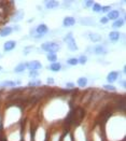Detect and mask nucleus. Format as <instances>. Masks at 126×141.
Instances as JSON below:
<instances>
[{"instance_id": "nucleus-1", "label": "nucleus", "mask_w": 126, "mask_h": 141, "mask_svg": "<svg viewBox=\"0 0 126 141\" xmlns=\"http://www.w3.org/2000/svg\"><path fill=\"white\" fill-rule=\"evenodd\" d=\"M42 50H44L49 53H52V54H55V52H57L59 50V45L55 43V42H45L42 44Z\"/></svg>"}, {"instance_id": "nucleus-2", "label": "nucleus", "mask_w": 126, "mask_h": 141, "mask_svg": "<svg viewBox=\"0 0 126 141\" xmlns=\"http://www.w3.org/2000/svg\"><path fill=\"white\" fill-rule=\"evenodd\" d=\"M65 41H66V42H67V44H68V48H69L71 51H73V52H75V51H77V50H78L77 43H76L75 39H73V37H72L71 32H70V34H68V35L66 36Z\"/></svg>"}, {"instance_id": "nucleus-3", "label": "nucleus", "mask_w": 126, "mask_h": 141, "mask_svg": "<svg viewBox=\"0 0 126 141\" xmlns=\"http://www.w3.org/2000/svg\"><path fill=\"white\" fill-rule=\"evenodd\" d=\"M84 116V110L82 108H78L75 110V124H79Z\"/></svg>"}, {"instance_id": "nucleus-4", "label": "nucleus", "mask_w": 126, "mask_h": 141, "mask_svg": "<svg viewBox=\"0 0 126 141\" xmlns=\"http://www.w3.org/2000/svg\"><path fill=\"white\" fill-rule=\"evenodd\" d=\"M27 68H29L30 70H37L38 71L40 68H42V65H41V62L38 61V60H33V61H30L27 64Z\"/></svg>"}, {"instance_id": "nucleus-5", "label": "nucleus", "mask_w": 126, "mask_h": 141, "mask_svg": "<svg viewBox=\"0 0 126 141\" xmlns=\"http://www.w3.org/2000/svg\"><path fill=\"white\" fill-rule=\"evenodd\" d=\"M118 77H119V72L117 71H112V72H110V73L108 74L107 77V81L109 83H113L118 80Z\"/></svg>"}, {"instance_id": "nucleus-6", "label": "nucleus", "mask_w": 126, "mask_h": 141, "mask_svg": "<svg viewBox=\"0 0 126 141\" xmlns=\"http://www.w3.org/2000/svg\"><path fill=\"white\" fill-rule=\"evenodd\" d=\"M94 53L97 55H104V54H107V50L102 45H97L94 48Z\"/></svg>"}, {"instance_id": "nucleus-7", "label": "nucleus", "mask_w": 126, "mask_h": 141, "mask_svg": "<svg viewBox=\"0 0 126 141\" xmlns=\"http://www.w3.org/2000/svg\"><path fill=\"white\" fill-rule=\"evenodd\" d=\"M15 46H16V42H15V41H8V42L4 43L3 49H4V51L9 52V51H12Z\"/></svg>"}, {"instance_id": "nucleus-8", "label": "nucleus", "mask_w": 126, "mask_h": 141, "mask_svg": "<svg viewBox=\"0 0 126 141\" xmlns=\"http://www.w3.org/2000/svg\"><path fill=\"white\" fill-rule=\"evenodd\" d=\"M76 24V19L72 16H67L64 19V26L65 27H70V26H73Z\"/></svg>"}, {"instance_id": "nucleus-9", "label": "nucleus", "mask_w": 126, "mask_h": 141, "mask_svg": "<svg viewBox=\"0 0 126 141\" xmlns=\"http://www.w3.org/2000/svg\"><path fill=\"white\" fill-rule=\"evenodd\" d=\"M120 16V12L117 11V10H113V11H110L108 13V19H118Z\"/></svg>"}, {"instance_id": "nucleus-10", "label": "nucleus", "mask_w": 126, "mask_h": 141, "mask_svg": "<svg viewBox=\"0 0 126 141\" xmlns=\"http://www.w3.org/2000/svg\"><path fill=\"white\" fill-rule=\"evenodd\" d=\"M26 68H27V64H26V62H22V64H18L16 67H15L14 71L16 72V73H20V72L25 71Z\"/></svg>"}, {"instance_id": "nucleus-11", "label": "nucleus", "mask_w": 126, "mask_h": 141, "mask_svg": "<svg viewBox=\"0 0 126 141\" xmlns=\"http://www.w3.org/2000/svg\"><path fill=\"white\" fill-rule=\"evenodd\" d=\"M109 39L111 41H113V42H117V41L120 39V32H118V31H112V32H110Z\"/></svg>"}, {"instance_id": "nucleus-12", "label": "nucleus", "mask_w": 126, "mask_h": 141, "mask_svg": "<svg viewBox=\"0 0 126 141\" xmlns=\"http://www.w3.org/2000/svg\"><path fill=\"white\" fill-rule=\"evenodd\" d=\"M36 30L38 31V34H40V35H44L45 32H48V26L44 25V24H41L37 27Z\"/></svg>"}, {"instance_id": "nucleus-13", "label": "nucleus", "mask_w": 126, "mask_h": 141, "mask_svg": "<svg viewBox=\"0 0 126 141\" xmlns=\"http://www.w3.org/2000/svg\"><path fill=\"white\" fill-rule=\"evenodd\" d=\"M11 32H12L11 27H4L3 29H1V31H0V36H1V37H7V36L11 35Z\"/></svg>"}, {"instance_id": "nucleus-14", "label": "nucleus", "mask_w": 126, "mask_h": 141, "mask_svg": "<svg viewBox=\"0 0 126 141\" xmlns=\"http://www.w3.org/2000/svg\"><path fill=\"white\" fill-rule=\"evenodd\" d=\"M45 6L48 9H55L58 7V2L57 1H54V0H51V1H46L45 2Z\"/></svg>"}, {"instance_id": "nucleus-15", "label": "nucleus", "mask_w": 126, "mask_h": 141, "mask_svg": "<svg viewBox=\"0 0 126 141\" xmlns=\"http://www.w3.org/2000/svg\"><path fill=\"white\" fill-rule=\"evenodd\" d=\"M50 69L52 71H54V72H57V71H59L61 69V65L58 64V62H54V64H52L50 66Z\"/></svg>"}, {"instance_id": "nucleus-16", "label": "nucleus", "mask_w": 126, "mask_h": 141, "mask_svg": "<svg viewBox=\"0 0 126 141\" xmlns=\"http://www.w3.org/2000/svg\"><path fill=\"white\" fill-rule=\"evenodd\" d=\"M80 23H81L82 25H94V20H93L92 18L85 17V18H81V19H80Z\"/></svg>"}, {"instance_id": "nucleus-17", "label": "nucleus", "mask_w": 126, "mask_h": 141, "mask_svg": "<svg viewBox=\"0 0 126 141\" xmlns=\"http://www.w3.org/2000/svg\"><path fill=\"white\" fill-rule=\"evenodd\" d=\"M87 84V79L86 78H80V79L78 80V85L79 86H81V87H85Z\"/></svg>"}, {"instance_id": "nucleus-18", "label": "nucleus", "mask_w": 126, "mask_h": 141, "mask_svg": "<svg viewBox=\"0 0 126 141\" xmlns=\"http://www.w3.org/2000/svg\"><path fill=\"white\" fill-rule=\"evenodd\" d=\"M90 39L94 42H98V41L101 40V37L98 34H90Z\"/></svg>"}, {"instance_id": "nucleus-19", "label": "nucleus", "mask_w": 126, "mask_h": 141, "mask_svg": "<svg viewBox=\"0 0 126 141\" xmlns=\"http://www.w3.org/2000/svg\"><path fill=\"white\" fill-rule=\"evenodd\" d=\"M23 15H24L23 11H17L16 14H15V16L13 17V20H14V22H18V20H20L23 18Z\"/></svg>"}, {"instance_id": "nucleus-20", "label": "nucleus", "mask_w": 126, "mask_h": 141, "mask_svg": "<svg viewBox=\"0 0 126 141\" xmlns=\"http://www.w3.org/2000/svg\"><path fill=\"white\" fill-rule=\"evenodd\" d=\"M16 85V82L13 81H3L0 82V86H15Z\"/></svg>"}, {"instance_id": "nucleus-21", "label": "nucleus", "mask_w": 126, "mask_h": 141, "mask_svg": "<svg viewBox=\"0 0 126 141\" xmlns=\"http://www.w3.org/2000/svg\"><path fill=\"white\" fill-rule=\"evenodd\" d=\"M123 25H124V19H118V20H115L112 26L114 28H119V27H121V26H123Z\"/></svg>"}, {"instance_id": "nucleus-22", "label": "nucleus", "mask_w": 126, "mask_h": 141, "mask_svg": "<svg viewBox=\"0 0 126 141\" xmlns=\"http://www.w3.org/2000/svg\"><path fill=\"white\" fill-rule=\"evenodd\" d=\"M67 62H68V65H70V66H76L77 64H79L78 62V58H70V59H68L67 60Z\"/></svg>"}, {"instance_id": "nucleus-23", "label": "nucleus", "mask_w": 126, "mask_h": 141, "mask_svg": "<svg viewBox=\"0 0 126 141\" xmlns=\"http://www.w3.org/2000/svg\"><path fill=\"white\" fill-rule=\"evenodd\" d=\"M56 59H57V56H56L55 54H52V53H49V54H48V60L54 62V61H56Z\"/></svg>"}, {"instance_id": "nucleus-24", "label": "nucleus", "mask_w": 126, "mask_h": 141, "mask_svg": "<svg viewBox=\"0 0 126 141\" xmlns=\"http://www.w3.org/2000/svg\"><path fill=\"white\" fill-rule=\"evenodd\" d=\"M93 11L94 12H100L101 11V6L98 3H94L93 4Z\"/></svg>"}, {"instance_id": "nucleus-25", "label": "nucleus", "mask_w": 126, "mask_h": 141, "mask_svg": "<svg viewBox=\"0 0 126 141\" xmlns=\"http://www.w3.org/2000/svg\"><path fill=\"white\" fill-rule=\"evenodd\" d=\"M86 61H87V58H86V56H84V55L80 56L79 57V59H78V62H80V64H82V65H84Z\"/></svg>"}, {"instance_id": "nucleus-26", "label": "nucleus", "mask_w": 126, "mask_h": 141, "mask_svg": "<svg viewBox=\"0 0 126 141\" xmlns=\"http://www.w3.org/2000/svg\"><path fill=\"white\" fill-rule=\"evenodd\" d=\"M28 85H29L30 87H34V86H39V85H41V82H40V81H31V82H29V83H28Z\"/></svg>"}, {"instance_id": "nucleus-27", "label": "nucleus", "mask_w": 126, "mask_h": 141, "mask_svg": "<svg viewBox=\"0 0 126 141\" xmlns=\"http://www.w3.org/2000/svg\"><path fill=\"white\" fill-rule=\"evenodd\" d=\"M38 74H39V72L37 70H30V72H29V77H31V78H36Z\"/></svg>"}, {"instance_id": "nucleus-28", "label": "nucleus", "mask_w": 126, "mask_h": 141, "mask_svg": "<svg viewBox=\"0 0 126 141\" xmlns=\"http://www.w3.org/2000/svg\"><path fill=\"white\" fill-rule=\"evenodd\" d=\"M103 88H104V90H108V91L115 92V87L113 85H103Z\"/></svg>"}, {"instance_id": "nucleus-29", "label": "nucleus", "mask_w": 126, "mask_h": 141, "mask_svg": "<svg viewBox=\"0 0 126 141\" xmlns=\"http://www.w3.org/2000/svg\"><path fill=\"white\" fill-rule=\"evenodd\" d=\"M110 9H111V7L107 6V7H103V8H101V11H102V12H108V11H110Z\"/></svg>"}, {"instance_id": "nucleus-30", "label": "nucleus", "mask_w": 126, "mask_h": 141, "mask_svg": "<svg viewBox=\"0 0 126 141\" xmlns=\"http://www.w3.org/2000/svg\"><path fill=\"white\" fill-rule=\"evenodd\" d=\"M66 86H67L68 88H73V87H75V84H73V83H71V82H69V83H67V84H66Z\"/></svg>"}, {"instance_id": "nucleus-31", "label": "nucleus", "mask_w": 126, "mask_h": 141, "mask_svg": "<svg viewBox=\"0 0 126 141\" xmlns=\"http://www.w3.org/2000/svg\"><path fill=\"white\" fill-rule=\"evenodd\" d=\"M108 20H109V19H108L107 17H102V18L100 19V22H101L102 24H107V23H108Z\"/></svg>"}, {"instance_id": "nucleus-32", "label": "nucleus", "mask_w": 126, "mask_h": 141, "mask_svg": "<svg viewBox=\"0 0 126 141\" xmlns=\"http://www.w3.org/2000/svg\"><path fill=\"white\" fill-rule=\"evenodd\" d=\"M94 4V1H86L85 2V6L86 7H91V6H93Z\"/></svg>"}, {"instance_id": "nucleus-33", "label": "nucleus", "mask_w": 126, "mask_h": 141, "mask_svg": "<svg viewBox=\"0 0 126 141\" xmlns=\"http://www.w3.org/2000/svg\"><path fill=\"white\" fill-rule=\"evenodd\" d=\"M48 84H54V80L52 78H49L48 79Z\"/></svg>"}, {"instance_id": "nucleus-34", "label": "nucleus", "mask_w": 126, "mask_h": 141, "mask_svg": "<svg viewBox=\"0 0 126 141\" xmlns=\"http://www.w3.org/2000/svg\"><path fill=\"white\" fill-rule=\"evenodd\" d=\"M69 6H70V1H65V2H64V7H65V8L69 7Z\"/></svg>"}, {"instance_id": "nucleus-35", "label": "nucleus", "mask_w": 126, "mask_h": 141, "mask_svg": "<svg viewBox=\"0 0 126 141\" xmlns=\"http://www.w3.org/2000/svg\"><path fill=\"white\" fill-rule=\"evenodd\" d=\"M121 84H122V86H123V87H125V86H126V83H125V81H121Z\"/></svg>"}, {"instance_id": "nucleus-36", "label": "nucleus", "mask_w": 126, "mask_h": 141, "mask_svg": "<svg viewBox=\"0 0 126 141\" xmlns=\"http://www.w3.org/2000/svg\"><path fill=\"white\" fill-rule=\"evenodd\" d=\"M1 69H2V68H1V66H0V70H1Z\"/></svg>"}]
</instances>
